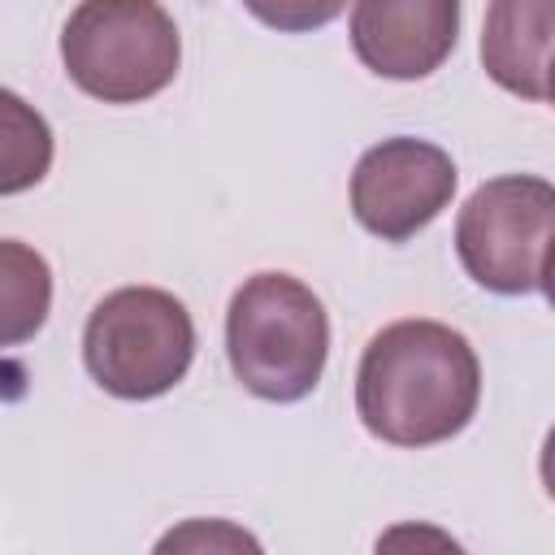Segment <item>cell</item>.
I'll return each instance as SVG.
<instances>
[{"instance_id": "11", "label": "cell", "mask_w": 555, "mask_h": 555, "mask_svg": "<svg viewBox=\"0 0 555 555\" xmlns=\"http://www.w3.org/2000/svg\"><path fill=\"white\" fill-rule=\"evenodd\" d=\"M243 9L282 35H308L330 26L347 9V0H243Z\"/></svg>"}, {"instance_id": "3", "label": "cell", "mask_w": 555, "mask_h": 555, "mask_svg": "<svg viewBox=\"0 0 555 555\" xmlns=\"http://www.w3.org/2000/svg\"><path fill=\"white\" fill-rule=\"evenodd\" d=\"M69 82L100 104H143L182 65V39L160 0H78L61 30Z\"/></svg>"}, {"instance_id": "7", "label": "cell", "mask_w": 555, "mask_h": 555, "mask_svg": "<svg viewBox=\"0 0 555 555\" xmlns=\"http://www.w3.org/2000/svg\"><path fill=\"white\" fill-rule=\"evenodd\" d=\"M460 39V0H356L351 48L390 82L429 78Z\"/></svg>"}, {"instance_id": "9", "label": "cell", "mask_w": 555, "mask_h": 555, "mask_svg": "<svg viewBox=\"0 0 555 555\" xmlns=\"http://www.w3.org/2000/svg\"><path fill=\"white\" fill-rule=\"evenodd\" d=\"M52 312V269L22 243L0 238V351L30 343Z\"/></svg>"}, {"instance_id": "8", "label": "cell", "mask_w": 555, "mask_h": 555, "mask_svg": "<svg viewBox=\"0 0 555 555\" xmlns=\"http://www.w3.org/2000/svg\"><path fill=\"white\" fill-rule=\"evenodd\" d=\"M551 22L555 0H490L481 65L503 91L533 104L551 100Z\"/></svg>"}, {"instance_id": "1", "label": "cell", "mask_w": 555, "mask_h": 555, "mask_svg": "<svg viewBox=\"0 0 555 555\" xmlns=\"http://www.w3.org/2000/svg\"><path fill=\"white\" fill-rule=\"evenodd\" d=\"M481 399L473 343L425 317H408L369 338L356 369L360 425L390 447H434L455 438Z\"/></svg>"}, {"instance_id": "10", "label": "cell", "mask_w": 555, "mask_h": 555, "mask_svg": "<svg viewBox=\"0 0 555 555\" xmlns=\"http://www.w3.org/2000/svg\"><path fill=\"white\" fill-rule=\"evenodd\" d=\"M56 143L48 117L17 91L0 87V195H22L39 186L52 169Z\"/></svg>"}, {"instance_id": "4", "label": "cell", "mask_w": 555, "mask_h": 555, "mask_svg": "<svg viewBox=\"0 0 555 555\" xmlns=\"http://www.w3.org/2000/svg\"><path fill=\"white\" fill-rule=\"evenodd\" d=\"M195 360V321L160 286H121L104 295L82 330V364L117 399H156L173 390Z\"/></svg>"}, {"instance_id": "6", "label": "cell", "mask_w": 555, "mask_h": 555, "mask_svg": "<svg viewBox=\"0 0 555 555\" xmlns=\"http://www.w3.org/2000/svg\"><path fill=\"white\" fill-rule=\"evenodd\" d=\"M455 182H460L455 160L438 143L395 134V139L373 143L356 160L351 212L369 234L386 243H403L421 234L451 204Z\"/></svg>"}, {"instance_id": "2", "label": "cell", "mask_w": 555, "mask_h": 555, "mask_svg": "<svg viewBox=\"0 0 555 555\" xmlns=\"http://www.w3.org/2000/svg\"><path fill=\"white\" fill-rule=\"evenodd\" d=\"M225 356L256 399L295 403L312 395L330 356L325 304L291 273H251L225 308Z\"/></svg>"}, {"instance_id": "5", "label": "cell", "mask_w": 555, "mask_h": 555, "mask_svg": "<svg viewBox=\"0 0 555 555\" xmlns=\"http://www.w3.org/2000/svg\"><path fill=\"white\" fill-rule=\"evenodd\" d=\"M555 191L533 173L481 182L455 217V251L464 273L494 295H542L551 251Z\"/></svg>"}]
</instances>
